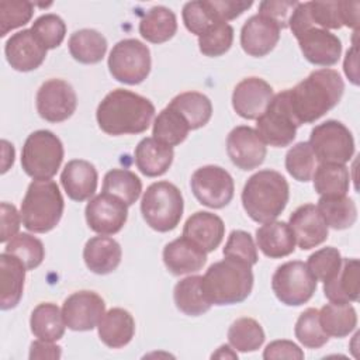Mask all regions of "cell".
<instances>
[{
  "label": "cell",
  "instance_id": "6da1fadb",
  "mask_svg": "<svg viewBox=\"0 0 360 360\" xmlns=\"http://www.w3.org/2000/svg\"><path fill=\"white\" fill-rule=\"evenodd\" d=\"M343 91V79L329 68L314 70L292 89H287L291 110L300 125L315 122L336 107Z\"/></svg>",
  "mask_w": 360,
  "mask_h": 360
},
{
  "label": "cell",
  "instance_id": "7a4b0ae2",
  "mask_svg": "<svg viewBox=\"0 0 360 360\" xmlns=\"http://www.w3.org/2000/svg\"><path fill=\"white\" fill-rule=\"evenodd\" d=\"M155 115L152 101L125 89L110 91L98 104L96 120L107 135H134L145 132Z\"/></svg>",
  "mask_w": 360,
  "mask_h": 360
},
{
  "label": "cell",
  "instance_id": "3957f363",
  "mask_svg": "<svg viewBox=\"0 0 360 360\" xmlns=\"http://www.w3.org/2000/svg\"><path fill=\"white\" fill-rule=\"evenodd\" d=\"M290 187L285 177L271 169H263L252 174L242 190V205L248 217L255 222L274 221L285 208Z\"/></svg>",
  "mask_w": 360,
  "mask_h": 360
},
{
  "label": "cell",
  "instance_id": "277c9868",
  "mask_svg": "<svg viewBox=\"0 0 360 360\" xmlns=\"http://www.w3.org/2000/svg\"><path fill=\"white\" fill-rule=\"evenodd\" d=\"M253 288L252 266L232 257L211 264L202 276V290L212 305L245 301Z\"/></svg>",
  "mask_w": 360,
  "mask_h": 360
},
{
  "label": "cell",
  "instance_id": "5b68a950",
  "mask_svg": "<svg viewBox=\"0 0 360 360\" xmlns=\"http://www.w3.org/2000/svg\"><path fill=\"white\" fill-rule=\"evenodd\" d=\"M63 208L62 193L53 180H34L21 202L22 225L34 233L49 232L59 224Z\"/></svg>",
  "mask_w": 360,
  "mask_h": 360
},
{
  "label": "cell",
  "instance_id": "8992f818",
  "mask_svg": "<svg viewBox=\"0 0 360 360\" xmlns=\"http://www.w3.org/2000/svg\"><path fill=\"white\" fill-rule=\"evenodd\" d=\"M181 191L170 181L152 183L142 195L141 212L145 222L158 232L173 231L183 215Z\"/></svg>",
  "mask_w": 360,
  "mask_h": 360
},
{
  "label": "cell",
  "instance_id": "52a82bcc",
  "mask_svg": "<svg viewBox=\"0 0 360 360\" xmlns=\"http://www.w3.org/2000/svg\"><path fill=\"white\" fill-rule=\"evenodd\" d=\"M62 141L48 129L31 132L21 150V167L34 180L52 179L63 160Z\"/></svg>",
  "mask_w": 360,
  "mask_h": 360
},
{
  "label": "cell",
  "instance_id": "ba28073f",
  "mask_svg": "<svg viewBox=\"0 0 360 360\" xmlns=\"http://www.w3.org/2000/svg\"><path fill=\"white\" fill-rule=\"evenodd\" d=\"M256 121V132L264 143L284 148L294 141L300 122L291 110L287 89L273 96L267 108Z\"/></svg>",
  "mask_w": 360,
  "mask_h": 360
},
{
  "label": "cell",
  "instance_id": "9c48e42d",
  "mask_svg": "<svg viewBox=\"0 0 360 360\" xmlns=\"http://www.w3.org/2000/svg\"><path fill=\"white\" fill-rule=\"evenodd\" d=\"M150 65L149 48L135 38L118 41L108 55L111 76L117 82L131 86L139 84L148 77Z\"/></svg>",
  "mask_w": 360,
  "mask_h": 360
},
{
  "label": "cell",
  "instance_id": "30bf717a",
  "mask_svg": "<svg viewBox=\"0 0 360 360\" xmlns=\"http://www.w3.org/2000/svg\"><path fill=\"white\" fill-rule=\"evenodd\" d=\"M316 162L345 165L354 155V139L350 129L336 120H328L312 128L309 135Z\"/></svg>",
  "mask_w": 360,
  "mask_h": 360
},
{
  "label": "cell",
  "instance_id": "8fae6325",
  "mask_svg": "<svg viewBox=\"0 0 360 360\" xmlns=\"http://www.w3.org/2000/svg\"><path fill=\"white\" fill-rule=\"evenodd\" d=\"M271 288L277 300L288 307L308 302L316 291V278L301 260L285 262L271 277Z\"/></svg>",
  "mask_w": 360,
  "mask_h": 360
},
{
  "label": "cell",
  "instance_id": "7c38bea8",
  "mask_svg": "<svg viewBox=\"0 0 360 360\" xmlns=\"http://www.w3.org/2000/svg\"><path fill=\"white\" fill-rule=\"evenodd\" d=\"M190 186L200 204L208 208H224L233 198V179L221 166L207 165L198 167L191 176Z\"/></svg>",
  "mask_w": 360,
  "mask_h": 360
},
{
  "label": "cell",
  "instance_id": "4fadbf2b",
  "mask_svg": "<svg viewBox=\"0 0 360 360\" xmlns=\"http://www.w3.org/2000/svg\"><path fill=\"white\" fill-rule=\"evenodd\" d=\"M37 111L48 122H62L73 115L77 97L70 83L63 79H49L37 91Z\"/></svg>",
  "mask_w": 360,
  "mask_h": 360
},
{
  "label": "cell",
  "instance_id": "5bb4252c",
  "mask_svg": "<svg viewBox=\"0 0 360 360\" xmlns=\"http://www.w3.org/2000/svg\"><path fill=\"white\" fill-rule=\"evenodd\" d=\"M84 217L89 228L100 235H114L122 229L128 218V205L115 195L103 193L90 198Z\"/></svg>",
  "mask_w": 360,
  "mask_h": 360
},
{
  "label": "cell",
  "instance_id": "9a60e30c",
  "mask_svg": "<svg viewBox=\"0 0 360 360\" xmlns=\"http://www.w3.org/2000/svg\"><path fill=\"white\" fill-rule=\"evenodd\" d=\"M105 314L104 300L94 291L82 290L70 294L62 305V315L70 330L86 332L94 329Z\"/></svg>",
  "mask_w": 360,
  "mask_h": 360
},
{
  "label": "cell",
  "instance_id": "2e32d148",
  "mask_svg": "<svg viewBox=\"0 0 360 360\" xmlns=\"http://www.w3.org/2000/svg\"><path fill=\"white\" fill-rule=\"evenodd\" d=\"M226 153L238 169L253 170L264 162L267 149L256 129L239 125L228 134Z\"/></svg>",
  "mask_w": 360,
  "mask_h": 360
},
{
  "label": "cell",
  "instance_id": "e0dca14e",
  "mask_svg": "<svg viewBox=\"0 0 360 360\" xmlns=\"http://www.w3.org/2000/svg\"><path fill=\"white\" fill-rule=\"evenodd\" d=\"M294 37L298 41L304 58L309 63L323 68L338 63L342 53V42L335 34L312 25Z\"/></svg>",
  "mask_w": 360,
  "mask_h": 360
},
{
  "label": "cell",
  "instance_id": "ac0fdd59",
  "mask_svg": "<svg viewBox=\"0 0 360 360\" xmlns=\"http://www.w3.org/2000/svg\"><path fill=\"white\" fill-rule=\"evenodd\" d=\"M273 87L262 77L240 80L232 93V107L245 120H257L273 98Z\"/></svg>",
  "mask_w": 360,
  "mask_h": 360
},
{
  "label": "cell",
  "instance_id": "d6986e66",
  "mask_svg": "<svg viewBox=\"0 0 360 360\" xmlns=\"http://www.w3.org/2000/svg\"><path fill=\"white\" fill-rule=\"evenodd\" d=\"M46 48L30 30H21L13 34L4 45V53L8 65L18 72H31L38 69L45 58Z\"/></svg>",
  "mask_w": 360,
  "mask_h": 360
},
{
  "label": "cell",
  "instance_id": "ffe728a7",
  "mask_svg": "<svg viewBox=\"0 0 360 360\" xmlns=\"http://www.w3.org/2000/svg\"><path fill=\"white\" fill-rule=\"evenodd\" d=\"M288 225L294 233L295 245L302 250H309L322 245L328 239V225L321 217L315 204L300 205L288 219Z\"/></svg>",
  "mask_w": 360,
  "mask_h": 360
},
{
  "label": "cell",
  "instance_id": "44dd1931",
  "mask_svg": "<svg viewBox=\"0 0 360 360\" xmlns=\"http://www.w3.org/2000/svg\"><path fill=\"white\" fill-rule=\"evenodd\" d=\"M280 27L260 15L255 14L245 21L240 30L242 49L255 58H262L270 53L280 39Z\"/></svg>",
  "mask_w": 360,
  "mask_h": 360
},
{
  "label": "cell",
  "instance_id": "7402d4cb",
  "mask_svg": "<svg viewBox=\"0 0 360 360\" xmlns=\"http://www.w3.org/2000/svg\"><path fill=\"white\" fill-rule=\"evenodd\" d=\"M225 224L217 214L197 211L190 215L183 226V236L200 246L204 252H214L222 242Z\"/></svg>",
  "mask_w": 360,
  "mask_h": 360
},
{
  "label": "cell",
  "instance_id": "603a6c76",
  "mask_svg": "<svg viewBox=\"0 0 360 360\" xmlns=\"http://www.w3.org/2000/svg\"><path fill=\"white\" fill-rule=\"evenodd\" d=\"M163 263L173 276H183L200 271L207 262V252L181 236L163 248Z\"/></svg>",
  "mask_w": 360,
  "mask_h": 360
},
{
  "label": "cell",
  "instance_id": "cb8c5ba5",
  "mask_svg": "<svg viewBox=\"0 0 360 360\" xmlns=\"http://www.w3.org/2000/svg\"><path fill=\"white\" fill-rule=\"evenodd\" d=\"M97 180L98 174L94 165L84 159L69 160L60 173V183L68 197L79 202L94 195Z\"/></svg>",
  "mask_w": 360,
  "mask_h": 360
},
{
  "label": "cell",
  "instance_id": "d4e9b609",
  "mask_svg": "<svg viewBox=\"0 0 360 360\" xmlns=\"http://www.w3.org/2000/svg\"><path fill=\"white\" fill-rule=\"evenodd\" d=\"M25 271L27 269L18 257L7 252L0 255V308L3 311L18 305L24 291Z\"/></svg>",
  "mask_w": 360,
  "mask_h": 360
},
{
  "label": "cell",
  "instance_id": "484cf974",
  "mask_svg": "<svg viewBox=\"0 0 360 360\" xmlns=\"http://www.w3.org/2000/svg\"><path fill=\"white\" fill-rule=\"evenodd\" d=\"M121 257L122 250L120 243L105 235L90 238L83 249V259L87 269L101 276L117 270Z\"/></svg>",
  "mask_w": 360,
  "mask_h": 360
},
{
  "label": "cell",
  "instance_id": "4316f807",
  "mask_svg": "<svg viewBox=\"0 0 360 360\" xmlns=\"http://www.w3.org/2000/svg\"><path fill=\"white\" fill-rule=\"evenodd\" d=\"M135 165L146 177H158L165 174L173 163V148L155 139L153 136L143 138L134 152Z\"/></svg>",
  "mask_w": 360,
  "mask_h": 360
},
{
  "label": "cell",
  "instance_id": "83f0119b",
  "mask_svg": "<svg viewBox=\"0 0 360 360\" xmlns=\"http://www.w3.org/2000/svg\"><path fill=\"white\" fill-rule=\"evenodd\" d=\"M256 245L270 259H281L295 250V238L287 222L270 221L256 229Z\"/></svg>",
  "mask_w": 360,
  "mask_h": 360
},
{
  "label": "cell",
  "instance_id": "f1b7e54d",
  "mask_svg": "<svg viewBox=\"0 0 360 360\" xmlns=\"http://www.w3.org/2000/svg\"><path fill=\"white\" fill-rule=\"evenodd\" d=\"M323 294L330 302H356L359 300V260L342 257L338 273L323 283Z\"/></svg>",
  "mask_w": 360,
  "mask_h": 360
},
{
  "label": "cell",
  "instance_id": "f546056e",
  "mask_svg": "<svg viewBox=\"0 0 360 360\" xmlns=\"http://www.w3.org/2000/svg\"><path fill=\"white\" fill-rule=\"evenodd\" d=\"M100 340L110 349L127 346L135 333V321L131 312L124 308H111L97 325Z\"/></svg>",
  "mask_w": 360,
  "mask_h": 360
},
{
  "label": "cell",
  "instance_id": "4dcf8cb0",
  "mask_svg": "<svg viewBox=\"0 0 360 360\" xmlns=\"http://www.w3.org/2000/svg\"><path fill=\"white\" fill-rule=\"evenodd\" d=\"M173 300L177 309L188 316H200L212 307L202 290V276H188L180 280L174 285Z\"/></svg>",
  "mask_w": 360,
  "mask_h": 360
},
{
  "label": "cell",
  "instance_id": "1f68e13d",
  "mask_svg": "<svg viewBox=\"0 0 360 360\" xmlns=\"http://www.w3.org/2000/svg\"><path fill=\"white\" fill-rule=\"evenodd\" d=\"M177 31V18L174 13L165 6H155L146 11L139 21V34L152 44H163L174 37Z\"/></svg>",
  "mask_w": 360,
  "mask_h": 360
},
{
  "label": "cell",
  "instance_id": "d6a6232c",
  "mask_svg": "<svg viewBox=\"0 0 360 360\" xmlns=\"http://www.w3.org/2000/svg\"><path fill=\"white\" fill-rule=\"evenodd\" d=\"M31 332L35 338L46 342H56L65 335V319L59 307L53 302H41L31 312Z\"/></svg>",
  "mask_w": 360,
  "mask_h": 360
},
{
  "label": "cell",
  "instance_id": "836d02e7",
  "mask_svg": "<svg viewBox=\"0 0 360 360\" xmlns=\"http://www.w3.org/2000/svg\"><path fill=\"white\" fill-rule=\"evenodd\" d=\"M316 208L328 228L338 231L350 228L357 219V207L354 201L345 195H321Z\"/></svg>",
  "mask_w": 360,
  "mask_h": 360
},
{
  "label": "cell",
  "instance_id": "e575fe53",
  "mask_svg": "<svg viewBox=\"0 0 360 360\" xmlns=\"http://www.w3.org/2000/svg\"><path fill=\"white\" fill-rule=\"evenodd\" d=\"M68 46L75 60L84 65H93L104 58L107 52V39L96 30L83 28L70 35Z\"/></svg>",
  "mask_w": 360,
  "mask_h": 360
},
{
  "label": "cell",
  "instance_id": "d590c367",
  "mask_svg": "<svg viewBox=\"0 0 360 360\" xmlns=\"http://www.w3.org/2000/svg\"><path fill=\"white\" fill-rule=\"evenodd\" d=\"M169 107L180 112V115L187 121L190 129L204 127L212 115L211 100L198 91H184L177 94L172 98Z\"/></svg>",
  "mask_w": 360,
  "mask_h": 360
},
{
  "label": "cell",
  "instance_id": "8d00e7d4",
  "mask_svg": "<svg viewBox=\"0 0 360 360\" xmlns=\"http://www.w3.org/2000/svg\"><path fill=\"white\" fill-rule=\"evenodd\" d=\"M319 323L332 338H345L357 326V314L350 304H325L319 309Z\"/></svg>",
  "mask_w": 360,
  "mask_h": 360
},
{
  "label": "cell",
  "instance_id": "74e56055",
  "mask_svg": "<svg viewBox=\"0 0 360 360\" xmlns=\"http://www.w3.org/2000/svg\"><path fill=\"white\" fill-rule=\"evenodd\" d=\"M312 180L319 195H345L350 187L349 169L340 163H319Z\"/></svg>",
  "mask_w": 360,
  "mask_h": 360
},
{
  "label": "cell",
  "instance_id": "f35d334b",
  "mask_svg": "<svg viewBox=\"0 0 360 360\" xmlns=\"http://www.w3.org/2000/svg\"><path fill=\"white\" fill-rule=\"evenodd\" d=\"M103 193L118 197L129 207L139 198L142 181L128 169H111L103 179Z\"/></svg>",
  "mask_w": 360,
  "mask_h": 360
},
{
  "label": "cell",
  "instance_id": "ab89813d",
  "mask_svg": "<svg viewBox=\"0 0 360 360\" xmlns=\"http://www.w3.org/2000/svg\"><path fill=\"white\" fill-rule=\"evenodd\" d=\"M188 132L190 127L187 121L169 105L163 108L153 121V138L172 148L180 145L187 138Z\"/></svg>",
  "mask_w": 360,
  "mask_h": 360
},
{
  "label": "cell",
  "instance_id": "60d3db41",
  "mask_svg": "<svg viewBox=\"0 0 360 360\" xmlns=\"http://www.w3.org/2000/svg\"><path fill=\"white\" fill-rule=\"evenodd\" d=\"M266 335L262 325L249 316L233 321L228 329L229 345L242 353L256 352L264 343Z\"/></svg>",
  "mask_w": 360,
  "mask_h": 360
},
{
  "label": "cell",
  "instance_id": "b9f144b4",
  "mask_svg": "<svg viewBox=\"0 0 360 360\" xmlns=\"http://www.w3.org/2000/svg\"><path fill=\"white\" fill-rule=\"evenodd\" d=\"M4 252L18 257L27 270L37 269L45 257V248L42 242L38 238L24 232L17 233L13 239H10L4 248Z\"/></svg>",
  "mask_w": 360,
  "mask_h": 360
},
{
  "label": "cell",
  "instance_id": "7bdbcfd3",
  "mask_svg": "<svg viewBox=\"0 0 360 360\" xmlns=\"http://www.w3.org/2000/svg\"><path fill=\"white\" fill-rule=\"evenodd\" d=\"M294 333L298 342L308 349H319L329 340L319 323V311L316 308H308L300 314Z\"/></svg>",
  "mask_w": 360,
  "mask_h": 360
},
{
  "label": "cell",
  "instance_id": "ee69618b",
  "mask_svg": "<svg viewBox=\"0 0 360 360\" xmlns=\"http://www.w3.org/2000/svg\"><path fill=\"white\" fill-rule=\"evenodd\" d=\"M285 169L295 180L307 183L316 169V158L308 142H298L285 155Z\"/></svg>",
  "mask_w": 360,
  "mask_h": 360
},
{
  "label": "cell",
  "instance_id": "f6af8a7d",
  "mask_svg": "<svg viewBox=\"0 0 360 360\" xmlns=\"http://www.w3.org/2000/svg\"><path fill=\"white\" fill-rule=\"evenodd\" d=\"M233 42V28L226 22H218L198 37L200 52L215 58L229 51Z\"/></svg>",
  "mask_w": 360,
  "mask_h": 360
},
{
  "label": "cell",
  "instance_id": "bcb514c9",
  "mask_svg": "<svg viewBox=\"0 0 360 360\" xmlns=\"http://www.w3.org/2000/svg\"><path fill=\"white\" fill-rule=\"evenodd\" d=\"M34 14V4L25 0L0 1V37H6L11 30L24 27Z\"/></svg>",
  "mask_w": 360,
  "mask_h": 360
},
{
  "label": "cell",
  "instance_id": "7dc6e473",
  "mask_svg": "<svg viewBox=\"0 0 360 360\" xmlns=\"http://www.w3.org/2000/svg\"><path fill=\"white\" fill-rule=\"evenodd\" d=\"M31 31L46 49H55L65 39L66 24L59 15L49 13L39 15L32 22Z\"/></svg>",
  "mask_w": 360,
  "mask_h": 360
},
{
  "label": "cell",
  "instance_id": "c3c4849f",
  "mask_svg": "<svg viewBox=\"0 0 360 360\" xmlns=\"http://www.w3.org/2000/svg\"><path fill=\"white\" fill-rule=\"evenodd\" d=\"M305 264L316 281L325 283L338 273L342 264V256L336 248L326 246L309 255Z\"/></svg>",
  "mask_w": 360,
  "mask_h": 360
},
{
  "label": "cell",
  "instance_id": "681fc988",
  "mask_svg": "<svg viewBox=\"0 0 360 360\" xmlns=\"http://www.w3.org/2000/svg\"><path fill=\"white\" fill-rule=\"evenodd\" d=\"M183 22L186 28L191 32L200 37L207 30H210L212 25L221 22L218 21L212 11L210 10L207 0H197V1H188L183 6L181 11Z\"/></svg>",
  "mask_w": 360,
  "mask_h": 360
},
{
  "label": "cell",
  "instance_id": "f907efd6",
  "mask_svg": "<svg viewBox=\"0 0 360 360\" xmlns=\"http://www.w3.org/2000/svg\"><path fill=\"white\" fill-rule=\"evenodd\" d=\"M222 253L225 257L238 259L250 266L256 264L259 260L257 246L255 245L252 235L242 229H235L229 233Z\"/></svg>",
  "mask_w": 360,
  "mask_h": 360
},
{
  "label": "cell",
  "instance_id": "816d5d0a",
  "mask_svg": "<svg viewBox=\"0 0 360 360\" xmlns=\"http://www.w3.org/2000/svg\"><path fill=\"white\" fill-rule=\"evenodd\" d=\"M311 22L323 30H339L343 27L340 1H307Z\"/></svg>",
  "mask_w": 360,
  "mask_h": 360
},
{
  "label": "cell",
  "instance_id": "f5cc1de1",
  "mask_svg": "<svg viewBox=\"0 0 360 360\" xmlns=\"http://www.w3.org/2000/svg\"><path fill=\"white\" fill-rule=\"evenodd\" d=\"M298 1H283V0H264L259 4L260 15L274 21L280 30L288 28V20Z\"/></svg>",
  "mask_w": 360,
  "mask_h": 360
},
{
  "label": "cell",
  "instance_id": "db71d44e",
  "mask_svg": "<svg viewBox=\"0 0 360 360\" xmlns=\"http://www.w3.org/2000/svg\"><path fill=\"white\" fill-rule=\"evenodd\" d=\"M210 10L214 17L221 22H228L240 14H243L248 8L252 7L253 1H240V0H207Z\"/></svg>",
  "mask_w": 360,
  "mask_h": 360
},
{
  "label": "cell",
  "instance_id": "11a10c76",
  "mask_svg": "<svg viewBox=\"0 0 360 360\" xmlns=\"http://www.w3.org/2000/svg\"><path fill=\"white\" fill-rule=\"evenodd\" d=\"M1 232H0V242L6 243L10 239H13L20 229L21 214L17 211V208L13 204L1 202Z\"/></svg>",
  "mask_w": 360,
  "mask_h": 360
},
{
  "label": "cell",
  "instance_id": "9f6ffc18",
  "mask_svg": "<svg viewBox=\"0 0 360 360\" xmlns=\"http://www.w3.org/2000/svg\"><path fill=\"white\" fill-rule=\"evenodd\" d=\"M263 359H292L301 360L304 359V352L291 340H274L269 343L263 352Z\"/></svg>",
  "mask_w": 360,
  "mask_h": 360
},
{
  "label": "cell",
  "instance_id": "6f0895ef",
  "mask_svg": "<svg viewBox=\"0 0 360 360\" xmlns=\"http://www.w3.org/2000/svg\"><path fill=\"white\" fill-rule=\"evenodd\" d=\"M62 356V347L53 345V342L34 340L30 346V359H59Z\"/></svg>",
  "mask_w": 360,
  "mask_h": 360
},
{
  "label": "cell",
  "instance_id": "680465c9",
  "mask_svg": "<svg viewBox=\"0 0 360 360\" xmlns=\"http://www.w3.org/2000/svg\"><path fill=\"white\" fill-rule=\"evenodd\" d=\"M359 1H340L343 25L357 31L359 28Z\"/></svg>",
  "mask_w": 360,
  "mask_h": 360
},
{
  "label": "cell",
  "instance_id": "91938a15",
  "mask_svg": "<svg viewBox=\"0 0 360 360\" xmlns=\"http://www.w3.org/2000/svg\"><path fill=\"white\" fill-rule=\"evenodd\" d=\"M343 70L347 79L353 84H359V73H357V45L353 44V46L346 52V58L343 62Z\"/></svg>",
  "mask_w": 360,
  "mask_h": 360
},
{
  "label": "cell",
  "instance_id": "94428289",
  "mask_svg": "<svg viewBox=\"0 0 360 360\" xmlns=\"http://www.w3.org/2000/svg\"><path fill=\"white\" fill-rule=\"evenodd\" d=\"M3 145V169L1 173H6L8 170V167L14 163V148L10 142H7L6 139L1 141Z\"/></svg>",
  "mask_w": 360,
  "mask_h": 360
},
{
  "label": "cell",
  "instance_id": "6125c7cd",
  "mask_svg": "<svg viewBox=\"0 0 360 360\" xmlns=\"http://www.w3.org/2000/svg\"><path fill=\"white\" fill-rule=\"evenodd\" d=\"M212 359H238V354L236 352H233L231 349V346L228 345H222L218 347V350L215 353L211 354Z\"/></svg>",
  "mask_w": 360,
  "mask_h": 360
}]
</instances>
